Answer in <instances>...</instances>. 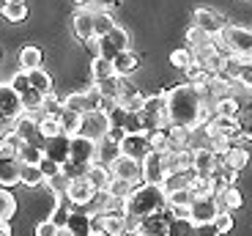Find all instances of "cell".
I'll return each instance as SVG.
<instances>
[{
	"mask_svg": "<svg viewBox=\"0 0 252 236\" xmlns=\"http://www.w3.org/2000/svg\"><path fill=\"white\" fill-rule=\"evenodd\" d=\"M217 201L225 206V211H236V209H241V206H244V198H241V192L236 190V187H225V190H222V195Z\"/></svg>",
	"mask_w": 252,
	"mask_h": 236,
	"instance_id": "cell-35",
	"label": "cell"
},
{
	"mask_svg": "<svg viewBox=\"0 0 252 236\" xmlns=\"http://www.w3.org/2000/svg\"><path fill=\"white\" fill-rule=\"evenodd\" d=\"M214 225H217V231H220V234H230V231H233V211L222 209L220 214H217Z\"/></svg>",
	"mask_w": 252,
	"mask_h": 236,
	"instance_id": "cell-48",
	"label": "cell"
},
{
	"mask_svg": "<svg viewBox=\"0 0 252 236\" xmlns=\"http://www.w3.org/2000/svg\"><path fill=\"white\" fill-rule=\"evenodd\" d=\"M195 236H222L217 231L214 223H203V225H195Z\"/></svg>",
	"mask_w": 252,
	"mask_h": 236,
	"instance_id": "cell-52",
	"label": "cell"
},
{
	"mask_svg": "<svg viewBox=\"0 0 252 236\" xmlns=\"http://www.w3.org/2000/svg\"><path fill=\"white\" fill-rule=\"evenodd\" d=\"M99 236H110V234H107V231H101V234H99Z\"/></svg>",
	"mask_w": 252,
	"mask_h": 236,
	"instance_id": "cell-58",
	"label": "cell"
},
{
	"mask_svg": "<svg viewBox=\"0 0 252 236\" xmlns=\"http://www.w3.org/2000/svg\"><path fill=\"white\" fill-rule=\"evenodd\" d=\"M91 47L96 50V55L99 58H107V61H115V58L121 55V52L129 50V33H126V28H115V31H110L107 36L101 38H94L91 41Z\"/></svg>",
	"mask_w": 252,
	"mask_h": 236,
	"instance_id": "cell-5",
	"label": "cell"
},
{
	"mask_svg": "<svg viewBox=\"0 0 252 236\" xmlns=\"http://www.w3.org/2000/svg\"><path fill=\"white\" fill-rule=\"evenodd\" d=\"M118 107H124L126 113H140L145 107V94L134 88H124V94L118 96Z\"/></svg>",
	"mask_w": 252,
	"mask_h": 236,
	"instance_id": "cell-28",
	"label": "cell"
},
{
	"mask_svg": "<svg viewBox=\"0 0 252 236\" xmlns=\"http://www.w3.org/2000/svg\"><path fill=\"white\" fill-rule=\"evenodd\" d=\"M164 96H167V118L176 127H187L192 132H197L214 115L206 104V94L192 83L173 85L170 91H164Z\"/></svg>",
	"mask_w": 252,
	"mask_h": 236,
	"instance_id": "cell-1",
	"label": "cell"
},
{
	"mask_svg": "<svg viewBox=\"0 0 252 236\" xmlns=\"http://www.w3.org/2000/svg\"><path fill=\"white\" fill-rule=\"evenodd\" d=\"M85 179L91 181V187H94L96 192H107L110 181H113V173H110L107 165H101V162H94V165L85 170Z\"/></svg>",
	"mask_w": 252,
	"mask_h": 236,
	"instance_id": "cell-21",
	"label": "cell"
},
{
	"mask_svg": "<svg viewBox=\"0 0 252 236\" xmlns=\"http://www.w3.org/2000/svg\"><path fill=\"white\" fill-rule=\"evenodd\" d=\"M247 162H250V154H247V148H241V146H233L225 157H222V165L230 168V170H236V173L244 170Z\"/></svg>",
	"mask_w": 252,
	"mask_h": 236,
	"instance_id": "cell-29",
	"label": "cell"
},
{
	"mask_svg": "<svg viewBox=\"0 0 252 236\" xmlns=\"http://www.w3.org/2000/svg\"><path fill=\"white\" fill-rule=\"evenodd\" d=\"M0 236H14L11 223H0Z\"/></svg>",
	"mask_w": 252,
	"mask_h": 236,
	"instance_id": "cell-55",
	"label": "cell"
},
{
	"mask_svg": "<svg viewBox=\"0 0 252 236\" xmlns=\"http://www.w3.org/2000/svg\"><path fill=\"white\" fill-rule=\"evenodd\" d=\"M115 28H118V22L113 19V14H110L107 8H94V38L107 36Z\"/></svg>",
	"mask_w": 252,
	"mask_h": 236,
	"instance_id": "cell-26",
	"label": "cell"
},
{
	"mask_svg": "<svg viewBox=\"0 0 252 236\" xmlns=\"http://www.w3.org/2000/svg\"><path fill=\"white\" fill-rule=\"evenodd\" d=\"M80 8H96V0H74Z\"/></svg>",
	"mask_w": 252,
	"mask_h": 236,
	"instance_id": "cell-56",
	"label": "cell"
},
{
	"mask_svg": "<svg viewBox=\"0 0 252 236\" xmlns=\"http://www.w3.org/2000/svg\"><path fill=\"white\" fill-rule=\"evenodd\" d=\"M71 31L80 41H94V8H77L71 17Z\"/></svg>",
	"mask_w": 252,
	"mask_h": 236,
	"instance_id": "cell-19",
	"label": "cell"
},
{
	"mask_svg": "<svg viewBox=\"0 0 252 236\" xmlns=\"http://www.w3.org/2000/svg\"><path fill=\"white\" fill-rule=\"evenodd\" d=\"M66 234L69 236H96L94 234V211L85 209H71L69 223H66Z\"/></svg>",
	"mask_w": 252,
	"mask_h": 236,
	"instance_id": "cell-17",
	"label": "cell"
},
{
	"mask_svg": "<svg viewBox=\"0 0 252 236\" xmlns=\"http://www.w3.org/2000/svg\"><path fill=\"white\" fill-rule=\"evenodd\" d=\"M82 118H85L82 113H74V110L63 107V113L58 115V121H61V132L69 135V137H77V135H80V129H82Z\"/></svg>",
	"mask_w": 252,
	"mask_h": 236,
	"instance_id": "cell-27",
	"label": "cell"
},
{
	"mask_svg": "<svg viewBox=\"0 0 252 236\" xmlns=\"http://www.w3.org/2000/svg\"><path fill=\"white\" fill-rule=\"evenodd\" d=\"M167 209V195H164L162 187L157 184H140L132 190V195L126 198V214H132V217H151L157 211Z\"/></svg>",
	"mask_w": 252,
	"mask_h": 236,
	"instance_id": "cell-2",
	"label": "cell"
},
{
	"mask_svg": "<svg viewBox=\"0 0 252 236\" xmlns=\"http://www.w3.org/2000/svg\"><path fill=\"white\" fill-rule=\"evenodd\" d=\"M214 115H222V118H236V121H239V104H236L233 96H225V99L214 102Z\"/></svg>",
	"mask_w": 252,
	"mask_h": 236,
	"instance_id": "cell-37",
	"label": "cell"
},
{
	"mask_svg": "<svg viewBox=\"0 0 252 236\" xmlns=\"http://www.w3.org/2000/svg\"><path fill=\"white\" fill-rule=\"evenodd\" d=\"M3 3H25V0H3Z\"/></svg>",
	"mask_w": 252,
	"mask_h": 236,
	"instance_id": "cell-57",
	"label": "cell"
},
{
	"mask_svg": "<svg viewBox=\"0 0 252 236\" xmlns=\"http://www.w3.org/2000/svg\"><path fill=\"white\" fill-rule=\"evenodd\" d=\"M192 25L200 28L203 33H208L211 38H217V36H222V31L227 28V22H225L222 14L211 11V8H197L195 17H192Z\"/></svg>",
	"mask_w": 252,
	"mask_h": 236,
	"instance_id": "cell-12",
	"label": "cell"
},
{
	"mask_svg": "<svg viewBox=\"0 0 252 236\" xmlns=\"http://www.w3.org/2000/svg\"><path fill=\"white\" fill-rule=\"evenodd\" d=\"M28 80H31V88L38 91L41 96H50L52 94V77L47 74L44 69H33L28 71Z\"/></svg>",
	"mask_w": 252,
	"mask_h": 236,
	"instance_id": "cell-30",
	"label": "cell"
},
{
	"mask_svg": "<svg viewBox=\"0 0 252 236\" xmlns=\"http://www.w3.org/2000/svg\"><path fill=\"white\" fill-rule=\"evenodd\" d=\"M110 173H113V179H124L132 187L143 184V162L132 160V157H118V160L110 165Z\"/></svg>",
	"mask_w": 252,
	"mask_h": 236,
	"instance_id": "cell-11",
	"label": "cell"
},
{
	"mask_svg": "<svg viewBox=\"0 0 252 236\" xmlns=\"http://www.w3.org/2000/svg\"><path fill=\"white\" fill-rule=\"evenodd\" d=\"M140 228H143V220L126 214V234H129V236H140Z\"/></svg>",
	"mask_w": 252,
	"mask_h": 236,
	"instance_id": "cell-51",
	"label": "cell"
},
{
	"mask_svg": "<svg viewBox=\"0 0 252 236\" xmlns=\"http://www.w3.org/2000/svg\"><path fill=\"white\" fill-rule=\"evenodd\" d=\"M63 107L66 110H74V113H91V102H88V94L85 91H71L66 99H63Z\"/></svg>",
	"mask_w": 252,
	"mask_h": 236,
	"instance_id": "cell-32",
	"label": "cell"
},
{
	"mask_svg": "<svg viewBox=\"0 0 252 236\" xmlns=\"http://www.w3.org/2000/svg\"><path fill=\"white\" fill-rule=\"evenodd\" d=\"M38 168H41V173H44V179H47V181H50V179H55V176H61V170H63V168L58 165V162L47 160V157H44L41 162H38Z\"/></svg>",
	"mask_w": 252,
	"mask_h": 236,
	"instance_id": "cell-50",
	"label": "cell"
},
{
	"mask_svg": "<svg viewBox=\"0 0 252 236\" xmlns=\"http://www.w3.org/2000/svg\"><path fill=\"white\" fill-rule=\"evenodd\" d=\"M132 190H134V187L129 184V181L113 179V181H110V187H107V195H110V198H118V201H126L129 195H132Z\"/></svg>",
	"mask_w": 252,
	"mask_h": 236,
	"instance_id": "cell-42",
	"label": "cell"
},
{
	"mask_svg": "<svg viewBox=\"0 0 252 236\" xmlns=\"http://www.w3.org/2000/svg\"><path fill=\"white\" fill-rule=\"evenodd\" d=\"M66 201H69L74 209H85L96 201V190L91 187V181L82 176V179L69 181V190H66Z\"/></svg>",
	"mask_w": 252,
	"mask_h": 236,
	"instance_id": "cell-13",
	"label": "cell"
},
{
	"mask_svg": "<svg viewBox=\"0 0 252 236\" xmlns=\"http://www.w3.org/2000/svg\"><path fill=\"white\" fill-rule=\"evenodd\" d=\"M192 64H197V55L192 47H178V50L170 52V66H176V69L187 71Z\"/></svg>",
	"mask_w": 252,
	"mask_h": 236,
	"instance_id": "cell-31",
	"label": "cell"
},
{
	"mask_svg": "<svg viewBox=\"0 0 252 236\" xmlns=\"http://www.w3.org/2000/svg\"><path fill=\"white\" fill-rule=\"evenodd\" d=\"M239 85H244V88H252V64H250V61H247L244 71H241V77H239Z\"/></svg>",
	"mask_w": 252,
	"mask_h": 236,
	"instance_id": "cell-54",
	"label": "cell"
},
{
	"mask_svg": "<svg viewBox=\"0 0 252 236\" xmlns=\"http://www.w3.org/2000/svg\"><path fill=\"white\" fill-rule=\"evenodd\" d=\"M239 104V121H252V88L233 83V94H230Z\"/></svg>",
	"mask_w": 252,
	"mask_h": 236,
	"instance_id": "cell-24",
	"label": "cell"
},
{
	"mask_svg": "<svg viewBox=\"0 0 252 236\" xmlns=\"http://www.w3.org/2000/svg\"><path fill=\"white\" fill-rule=\"evenodd\" d=\"M22 184L31 187V190H36V187L47 184L44 173H41V168L38 165H22Z\"/></svg>",
	"mask_w": 252,
	"mask_h": 236,
	"instance_id": "cell-34",
	"label": "cell"
},
{
	"mask_svg": "<svg viewBox=\"0 0 252 236\" xmlns=\"http://www.w3.org/2000/svg\"><path fill=\"white\" fill-rule=\"evenodd\" d=\"M239 137L252 143V121H239Z\"/></svg>",
	"mask_w": 252,
	"mask_h": 236,
	"instance_id": "cell-53",
	"label": "cell"
},
{
	"mask_svg": "<svg viewBox=\"0 0 252 236\" xmlns=\"http://www.w3.org/2000/svg\"><path fill=\"white\" fill-rule=\"evenodd\" d=\"M0 85H3V83H0Z\"/></svg>",
	"mask_w": 252,
	"mask_h": 236,
	"instance_id": "cell-59",
	"label": "cell"
},
{
	"mask_svg": "<svg viewBox=\"0 0 252 236\" xmlns=\"http://www.w3.org/2000/svg\"><path fill=\"white\" fill-rule=\"evenodd\" d=\"M19 69L22 71H33V69H41V61H44V52L38 44H25L19 50Z\"/></svg>",
	"mask_w": 252,
	"mask_h": 236,
	"instance_id": "cell-22",
	"label": "cell"
},
{
	"mask_svg": "<svg viewBox=\"0 0 252 236\" xmlns=\"http://www.w3.org/2000/svg\"><path fill=\"white\" fill-rule=\"evenodd\" d=\"M217 168V154L211 151V148H195V162H192V170L197 173V176H211Z\"/></svg>",
	"mask_w": 252,
	"mask_h": 236,
	"instance_id": "cell-23",
	"label": "cell"
},
{
	"mask_svg": "<svg viewBox=\"0 0 252 236\" xmlns=\"http://www.w3.org/2000/svg\"><path fill=\"white\" fill-rule=\"evenodd\" d=\"M33 236H61V228H58L52 220H41V223H36V228H33Z\"/></svg>",
	"mask_w": 252,
	"mask_h": 236,
	"instance_id": "cell-49",
	"label": "cell"
},
{
	"mask_svg": "<svg viewBox=\"0 0 252 236\" xmlns=\"http://www.w3.org/2000/svg\"><path fill=\"white\" fill-rule=\"evenodd\" d=\"M148 140H151V148H154L157 154H167V151H170L167 129H157V132H148Z\"/></svg>",
	"mask_w": 252,
	"mask_h": 236,
	"instance_id": "cell-43",
	"label": "cell"
},
{
	"mask_svg": "<svg viewBox=\"0 0 252 236\" xmlns=\"http://www.w3.org/2000/svg\"><path fill=\"white\" fill-rule=\"evenodd\" d=\"M19 160H22V165H38V162L44 160V146H28V143H22Z\"/></svg>",
	"mask_w": 252,
	"mask_h": 236,
	"instance_id": "cell-38",
	"label": "cell"
},
{
	"mask_svg": "<svg viewBox=\"0 0 252 236\" xmlns=\"http://www.w3.org/2000/svg\"><path fill=\"white\" fill-rule=\"evenodd\" d=\"M167 179V168H164V154L151 151L143 160V184H157L162 187Z\"/></svg>",
	"mask_w": 252,
	"mask_h": 236,
	"instance_id": "cell-14",
	"label": "cell"
},
{
	"mask_svg": "<svg viewBox=\"0 0 252 236\" xmlns=\"http://www.w3.org/2000/svg\"><path fill=\"white\" fill-rule=\"evenodd\" d=\"M104 231L110 236H126V214H104Z\"/></svg>",
	"mask_w": 252,
	"mask_h": 236,
	"instance_id": "cell-40",
	"label": "cell"
},
{
	"mask_svg": "<svg viewBox=\"0 0 252 236\" xmlns=\"http://www.w3.org/2000/svg\"><path fill=\"white\" fill-rule=\"evenodd\" d=\"M38 132H41L44 140H50V137H55V135H63L61 132V121L52 118V115H41V118H38Z\"/></svg>",
	"mask_w": 252,
	"mask_h": 236,
	"instance_id": "cell-41",
	"label": "cell"
},
{
	"mask_svg": "<svg viewBox=\"0 0 252 236\" xmlns=\"http://www.w3.org/2000/svg\"><path fill=\"white\" fill-rule=\"evenodd\" d=\"M192 201H195V195H192L189 187H187V190H176V192L167 195V206H170V209H189Z\"/></svg>",
	"mask_w": 252,
	"mask_h": 236,
	"instance_id": "cell-39",
	"label": "cell"
},
{
	"mask_svg": "<svg viewBox=\"0 0 252 236\" xmlns=\"http://www.w3.org/2000/svg\"><path fill=\"white\" fill-rule=\"evenodd\" d=\"M220 38L225 41V47L230 50V55L244 58V61H252V31H250V28L227 25L225 31H222Z\"/></svg>",
	"mask_w": 252,
	"mask_h": 236,
	"instance_id": "cell-6",
	"label": "cell"
},
{
	"mask_svg": "<svg viewBox=\"0 0 252 236\" xmlns=\"http://www.w3.org/2000/svg\"><path fill=\"white\" fill-rule=\"evenodd\" d=\"M220 211H222V206H220V201H217L214 195H197V198L192 201V206H189V220H192L195 225L214 223Z\"/></svg>",
	"mask_w": 252,
	"mask_h": 236,
	"instance_id": "cell-8",
	"label": "cell"
},
{
	"mask_svg": "<svg viewBox=\"0 0 252 236\" xmlns=\"http://www.w3.org/2000/svg\"><path fill=\"white\" fill-rule=\"evenodd\" d=\"M44 157L63 168L71 160V137L69 135H55V137L44 140Z\"/></svg>",
	"mask_w": 252,
	"mask_h": 236,
	"instance_id": "cell-16",
	"label": "cell"
},
{
	"mask_svg": "<svg viewBox=\"0 0 252 236\" xmlns=\"http://www.w3.org/2000/svg\"><path fill=\"white\" fill-rule=\"evenodd\" d=\"M118 148H121V157H132V160H137V162H143L145 157L154 151L151 140H148V132L124 135V137L118 140Z\"/></svg>",
	"mask_w": 252,
	"mask_h": 236,
	"instance_id": "cell-9",
	"label": "cell"
},
{
	"mask_svg": "<svg viewBox=\"0 0 252 236\" xmlns=\"http://www.w3.org/2000/svg\"><path fill=\"white\" fill-rule=\"evenodd\" d=\"M113 132V124H110V115L107 113H85V118H82V129L80 135L82 137H91V140H104L107 135Z\"/></svg>",
	"mask_w": 252,
	"mask_h": 236,
	"instance_id": "cell-10",
	"label": "cell"
},
{
	"mask_svg": "<svg viewBox=\"0 0 252 236\" xmlns=\"http://www.w3.org/2000/svg\"><path fill=\"white\" fill-rule=\"evenodd\" d=\"M0 14H3V19H8L11 25H19V22L28 19V3H3Z\"/></svg>",
	"mask_w": 252,
	"mask_h": 236,
	"instance_id": "cell-33",
	"label": "cell"
},
{
	"mask_svg": "<svg viewBox=\"0 0 252 236\" xmlns=\"http://www.w3.org/2000/svg\"><path fill=\"white\" fill-rule=\"evenodd\" d=\"M113 69H115V77H121V80H129V77L134 74V71L140 69V55L132 50L121 52L118 58L113 61Z\"/></svg>",
	"mask_w": 252,
	"mask_h": 236,
	"instance_id": "cell-20",
	"label": "cell"
},
{
	"mask_svg": "<svg viewBox=\"0 0 252 236\" xmlns=\"http://www.w3.org/2000/svg\"><path fill=\"white\" fill-rule=\"evenodd\" d=\"M14 214H17V198L8 190H0V223H8Z\"/></svg>",
	"mask_w": 252,
	"mask_h": 236,
	"instance_id": "cell-36",
	"label": "cell"
},
{
	"mask_svg": "<svg viewBox=\"0 0 252 236\" xmlns=\"http://www.w3.org/2000/svg\"><path fill=\"white\" fill-rule=\"evenodd\" d=\"M140 121H143L145 132H157V129H167L170 118H167V96L162 94H151L145 96V107L140 110Z\"/></svg>",
	"mask_w": 252,
	"mask_h": 236,
	"instance_id": "cell-3",
	"label": "cell"
},
{
	"mask_svg": "<svg viewBox=\"0 0 252 236\" xmlns=\"http://www.w3.org/2000/svg\"><path fill=\"white\" fill-rule=\"evenodd\" d=\"M113 77H115L113 61H107V58H99V55H94V61H91V80H94V85L107 83V80H113Z\"/></svg>",
	"mask_w": 252,
	"mask_h": 236,
	"instance_id": "cell-25",
	"label": "cell"
},
{
	"mask_svg": "<svg viewBox=\"0 0 252 236\" xmlns=\"http://www.w3.org/2000/svg\"><path fill=\"white\" fill-rule=\"evenodd\" d=\"M96 151H99V143L91 140V137L77 135V137H71V160H69V165L80 168V170L85 173L96 162Z\"/></svg>",
	"mask_w": 252,
	"mask_h": 236,
	"instance_id": "cell-7",
	"label": "cell"
},
{
	"mask_svg": "<svg viewBox=\"0 0 252 236\" xmlns=\"http://www.w3.org/2000/svg\"><path fill=\"white\" fill-rule=\"evenodd\" d=\"M167 236H195V223L189 217H184V220H173L170 223V231H167Z\"/></svg>",
	"mask_w": 252,
	"mask_h": 236,
	"instance_id": "cell-44",
	"label": "cell"
},
{
	"mask_svg": "<svg viewBox=\"0 0 252 236\" xmlns=\"http://www.w3.org/2000/svg\"><path fill=\"white\" fill-rule=\"evenodd\" d=\"M173 211L170 209H162L157 211V214H151V217L143 220V228H140V236H167V231H170V223H173Z\"/></svg>",
	"mask_w": 252,
	"mask_h": 236,
	"instance_id": "cell-18",
	"label": "cell"
},
{
	"mask_svg": "<svg viewBox=\"0 0 252 236\" xmlns=\"http://www.w3.org/2000/svg\"><path fill=\"white\" fill-rule=\"evenodd\" d=\"M69 214H71V209H69V201H66V203H58V206H55V211H52L50 220L63 231V228H66V223H69Z\"/></svg>",
	"mask_w": 252,
	"mask_h": 236,
	"instance_id": "cell-46",
	"label": "cell"
},
{
	"mask_svg": "<svg viewBox=\"0 0 252 236\" xmlns=\"http://www.w3.org/2000/svg\"><path fill=\"white\" fill-rule=\"evenodd\" d=\"M22 115H25L22 96H19L8 83H3V85H0V127H3V132L11 129Z\"/></svg>",
	"mask_w": 252,
	"mask_h": 236,
	"instance_id": "cell-4",
	"label": "cell"
},
{
	"mask_svg": "<svg viewBox=\"0 0 252 236\" xmlns=\"http://www.w3.org/2000/svg\"><path fill=\"white\" fill-rule=\"evenodd\" d=\"M8 85H11V88L17 91L19 96L28 94V91H31V80H28V71H22V69L14 71V77H11V83H8Z\"/></svg>",
	"mask_w": 252,
	"mask_h": 236,
	"instance_id": "cell-45",
	"label": "cell"
},
{
	"mask_svg": "<svg viewBox=\"0 0 252 236\" xmlns=\"http://www.w3.org/2000/svg\"><path fill=\"white\" fill-rule=\"evenodd\" d=\"M63 113V99H55V96H44V107H41V115H52V118H58V115Z\"/></svg>",
	"mask_w": 252,
	"mask_h": 236,
	"instance_id": "cell-47",
	"label": "cell"
},
{
	"mask_svg": "<svg viewBox=\"0 0 252 236\" xmlns=\"http://www.w3.org/2000/svg\"><path fill=\"white\" fill-rule=\"evenodd\" d=\"M11 132L17 135L22 143H28V146H44V137H41V132H38V118H36V115H28L25 113L11 127Z\"/></svg>",
	"mask_w": 252,
	"mask_h": 236,
	"instance_id": "cell-15",
	"label": "cell"
}]
</instances>
